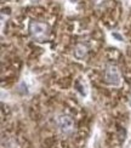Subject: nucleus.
Wrapping results in <instances>:
<instances>
[{
	"instance_id": "f257e3e1",
	"label": "nucleus",
	"mask_w": 131,
	"mask_h": 148,
	"mask_svg": "<svg viewBox=\"0 0 131 148\" xmlns=\"http://www.w3.org/2000/svg\"><path fill=\"white\" fill-rule=\"evenodd\" d=\"M29 32L36 41H44L49 36V27L43 22L33 21L29 24Z\"/></svg>"
},
{
	"instance_id": "7ed1b4c3",
	"label": "nucleus",
	"mask_w": 131,
	"mask_h": 148,
	"mask_svg": "<svg viewBox=\"0 0 131 148\" xmlns=\"http://www.w3.org/2000/svg\"><path fill=\"white\" fill-rule=\"evenodd\" d=\"M104 79L109 85L118 86L121 83V75L118 67L114 64H108L104 71Z\"/></svg>"
},
{
	"instance_id": "f03ea898",
	"label": "nucleus",
	"mask_w": 131,
	"mask_h": 148,
	"mask_svg": "<svg viewBox=\"0 0 131 148\" xmlns=\"http://www.w3.org/2000/svg\"><path fill=\"white\" fill-rule=\"evenodd\" d=\"M56 125H57L60 132L62 135H64V136L72 135L74 132V129H75L73 119L68 115H58L56 118Z\"/></svg>"
},
{
	"instance_id": "20e7f679",
	"label": "nucleus",
	"mask_w": 131,
	"mask_h": 148,
	"mask_svg": "<svg viewBox=\"0 0 131 148\" xmlns=\"http://www.w3.org/2000/svg\"><path fill=\"white\" fill-rule=\"evenodd\" d=\"M87 55V47L84 44H78L74 49V56H75L78 60H83L86 57Z\"/></svg>"
}]
</instances>
